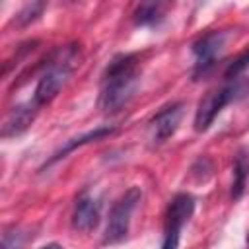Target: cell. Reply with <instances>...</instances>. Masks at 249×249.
Instances as JSON below:
<instances>
[{
  "instance_id": "5b68a950",
  "label": "cell",
  "mask_w": 249,
  "mask_h": 249,
  "mask_svg": "<svg viewBox=\"0 0 249 249\" xmlns=\"http://www.w3.org/2000/svg\"><path fill=\"white\" fill-rule=\"evenodd\" d=\"M195 212V198L189 193H177L165 212V230H163V243L161 249H177L179 235L187 220Z\"/></svg>"
},
{
  "instance_id": "4fadbf2b",
  "label": "cell",
  "mask_w": 249,
  "mask_h": 249,
  "mask_svg": "<svg viewBox=\"0 0 249 249\" xmlns=\"http://www.w3.org/2000/svg\"><path fill=\"white\" fill-rule=\"evenodd\" d=\"M29 237H31V233L27 230H23V228H16V226L14 228H8L2 233V245H0V249H21L29 241Z\"/></svg>"
},
{
  "instance_id": "8fae6325",
  "label": "cell",
  "mask_w": 249,
  "mask_h": 249,
  "mask_svg": "<svg viewBox=\"0 0 249 249\" xmlns=\"http://www.w3.org/2000/svg\"><path fill=\"white\" fill-rule=\"evenodd\" d=\"M249 181V158L245 150H239L233 160V183H231V198H241Z\"/></svg>"
},
{
  "instance_id": "9c48e42d",
  "label": "cell",
  "mask_w": 249,
  "mask_h": 249,
  "mask_svg": "<svg viewBox=\"0 0 249 249\" xmlns=\"http://www.w3.org/2000/svg\"><path fill=\"white\" fill-rule=\"evenodd\" d=\"M99 218H101V202L93 198L89 193H82L74 204L72 228L78 231H91L99 224Z\"/></svg>"
},
{
  "instance_id": "7c38bea8",
  "label": "cell",
  "mask_w": 249,
  "mask_h": 249,
  "mask_svg": "<svg viewBox=\"0 0 249 249\" xmlns=\"http://www.w3.org/2000/svg\"><path fill=\"white\" fill-rule=\"evenodd\" d=\"M165 18V4L161 2H144L134 10V23L142 27H152L158 25Z\"/></svg>"
},
{
  "instance_id": "2e32d148",
  "label": "cell",
  "mask_w": 249,
  "mask_h": 249,
  "mask_svg": "<svg viewBox=\"0 0 249 249\" xmlns=\"http://www.w3.org/2000/svg\"><path fill=\"white\" fill-rule=\"evenodd\" d=\"M39 249H62L58 243H47V245H43V247H39Z\"/></svg>"
},
{
  "instance_id": "ba28073f",
  "label": "cell",
  "mask_w": 249,
  "mask_h": 249,
  "mask_svg": "<svg viewBox=\"0 0 249 249\" xmlns=\"http://www.w3.org/2000/svg\"><path fill=\"white\" fill-rule=\"evenodd\" d=\"M37 111H39V105L33 99L12 107L2 123V136L12 138V136H19L21 132H25L31 126V123L35 121Z\"/></svg>"
},
{
  "instance_id": "5bb4252c",
  "label": "cell",
  "mask_w": 249,
  "mask_h": 249,
  "mask_svg": "<svg viewBox=\"0 0 249 249\" xmlns=\"http://www.w3.org/2000/svg\"><path fill=\"white\" fill-rule=\"evenodd\" d=\"M47 8V4L45 2H31V4H25L19 12H18V16L14 18V23H18V25H29V23H33L35 19H39V16L43 14V10Z\"/></svg>"
},
{
  "instance_id": "3957f363",
  "label": "cell",
  "mask_w": 249,
  "mask_h": 249,
  "mask_svg": "<svg viewBox=\"0 0 249 249\" xmlns=\"http://www.w3.org/2000/svg\"><path fill=\"white\" fill-rule=\"evenodd\" d=\"M249 93V78H235L231 82H228L222 88H216L212 91H208L196 107L195 113V130L196 132H204L210 128V124L214 123V119L220 115V111L231 103V101H239Z\"/></svg>"
},
{
  "instance_id": "7a4b0ae2",
  "label": "cell",
  "mask_w": 249,
  "mask_h": 249,
  "mask_svg": "<svg viewBox=\"0 0 249 249\" xmlns=\"http://www.w3.org/2000/svg\"><path fill=\"white\" fill-rule=\"evenodd\" d=\"M76 64H78V49H76V45L58 47L45 62V70L39 76L35 91H33V101L39 107L51 103L58 95V91L64 88L68 78L72 76Z\"/></svg>"
},
{
  "instance_id": "6da1fadb",
  "label": "cell",
  "mask_w": 249,
  "mask_h": 249,
  "mask_svg": "<svg viewBox=\"0 0 249 249\" xmlns=\"http://www.w3.org/2000/svg\"><path fill=\"white\" fill-rule=\"evenodd\" d=\"M140 86V66L136 54H117L101 76L97 105L103 113H119L134 97Z\"/></svg>"
},
{
  "instance_id": "30bf717a",
  "label": "cell",
  "mask_w": 249,
  "mask_h": 249,
  "mask_svg": "<svg viewBox=\"0 0 249 249\" xmlns=\"http://www.w3.org/2000/svg\"><path fill=\"white\" fill-rule=\"evenodd\" d=\"M115 132H117L115 126H97V128L88 130V132H84V134H80V136H74V138H70L60 150H56V152L53 154V158H49L43 167H49V165L60 161L62 158H66L70 152H74L76 148H80V146H84V144H89V142H95V140H103L105 136H111V134H115Z\"/></svg>"
},
{
  "instance_id": "52a82bcc",
  "label": "cell",
  "mask_w": 249,
  "mask_h": 249,
  "mask_svg": "<svg viewBox=\"0 0 249 249\" xmlns=\"http://www.w3.org/2000/svg\"><path fill=\"white\" fill-rule=\"evenodd\" d=\"M185 113V103L175 101L165 107H161L152 119H150V138L154 144H163L167 138H171L183 119Z\"/></svg>"
},
{
  "instance_id": "8992f818",
  "label": "cell",
  "mask_w": 249,
  "mask_h": 249,
  "mask_svg": "<svg viewBox=\"0 0 249 249\" xmlns=\"http://www.w3.org/2000/svg\"><path fill=\"white\" fill-rule=\"evenodd\" d=\"M224 45H226V31H210V33L198 37L191 45V51L196 56L193 80H200L202 76H206L214 68L216 58L222 53Z\"/></svg>"
},
{
  "instance_id": "e0dca14e",
  "label": "cell",
  "mask_w": 249,
  "mask_h": 249,
  "mask_svg": "<svg viewBox=\"0 0 249 249\" xmlns=\"http://www.w3.org/2000/svg\"><path fill=\"white\" fill-rule=\"evenodd\" d=\"M247 243H249V235H247Z\"/></svg>"
},
{
  "instance_id": "277c9868",
  "label": "cell",
  "mask_w": 249,
  "mask_h": 249,
  "mask_svg": "<svg viewBox=\"0 0 249 249\" xmlns=\"http://www.w3.org/2000/svg\"><path fill=\"white\" fill-rule=\"evenodd\" d=\"M140 198H142L140 187H130L117 198V202L111 206V212H109V220L103 233V245H115L126 239L130 230V216L136 204L140 202Z\"/></svg>"
},
{
  "instance_id": "9a60e30c",
  "label": "cell",
  "mask_w": 249,
  "mask_h": 249,
  "mask_svg": "<svg viewBox=\"0 0 249 249\" xmlns=\"http://www.w3.org/2000/svg\"><path fill=\"white\" fill-rule=\"evenodd\" d=\"M249 68V51H245L243 54H239L228 68H226V78H230V80H233V78H237L243 70H247Z\"/></svg>"
}]
</instances>
